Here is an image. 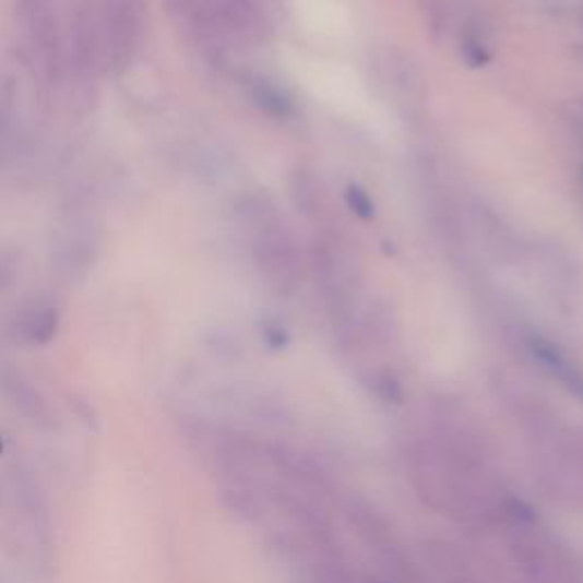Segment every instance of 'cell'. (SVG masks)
Instances as JSON below:
<instances>
[{"label": "cell", "instance_id": "8", "mask_svg": "<svg viewBox=\"0 0 583 583\" xmlns=\"http://www.w3.org/2000/svg\"><path fill=\"white\" fill-rule=\"evenodd\" d=\"M379 69L385 83L402 92L406 98L424 100L427 98V81H424L417 64L400 48H383L379 52Z\"/></svg>", "mask_w": 583, "mask_h": 583}, {"label": "cell", "instance_id": "16", "mask_svg": "<svg viewBox=\"0 0 583 583\" xmlns=\"http://www.w3.org/2000/svg\"><path fill=\"white\" fill-rule=\"evenodd\" d=\"M424 19H427V25L431 28L433 35H440L447 28V10L442 0H417Z\"/></svg>", "mask_w": 583, "mask_h": 583}, {"label": "cell", "instance_id": "4", "mask_svg": "<svg viewBox=\"0 0 583 583\" xmlns=\"http://www.w3.org/2000/svg\"><path fill=\"white\" fill-rule=\"evenodd\" d=\"M253 258L260 274L270 281L278 291H295L301 281V258L295 240H291L285 226L270 224L260 228Z\"/></svg>", "mask_w": 583, "mask_h": 583}, {"label": "cell", "instance_id": "11", "mask_svg": "<svg viewBox=\"0 0 583 583\" xmlns=\"http://www.w3.org/2000/svg\"><path fill=\"white\" fill-rule=\"evenodd\" d=\"M289 201L301 215H314L317 207L322 205V185L314 174L306 167H297L289 174Z\"/></svg>", "mask_w": 583, "mask_h": 583}, {"label": "cell", "instance_id": "7", "mask_svg": "<svg viewBox=\"0 0 583 583\" xmlns=\"http://www.w3.org/2000/svg\"><path fill=\"white\" fill-rule=\"evenodd\" d=\"M222 35L260 39L264 35V19L255 0H207Z\"/></svg>", "mask_w": 583, "mask_h": 583}, {"label": "cell", "instance_id": "1", "mask_svg": "<svg viewBox=\"0 0 583 583\" xmlns=\"http://www.w3.org/2000/svg\"><path fill=\"white\" fill-rule=\"evenodd\" d=\"M402 459L424 507L467 528H501L517 501L503 488L479 431L449 404L436 411L427 431L406 440Z\"/></svg>", "mask_w": 583, "mask_h": 583}, {"label": "cell", "instance_id": "14", "mask_svg": "<svg viewBox=\"0 0 583 583\" xmlns=\"http://www.w3.org/2000/svg\"><path fill=\"white\" fill-rule=\"evenodd\" d=\"M461 56L469 67H486L490 62V50L484 35L476 31H467L461 44Z\"/></svg>", "mask_w": 583, "mask_h": 583}, {"label": "cell", "instance_id": "17", "mask_svg": "<svg viewBox=\"0 0 583 583\" xmlns=\"http://www.w3.org/2000/svg\"><path fill=\"white\" fill-rule=\"evenodd\" d=\"M549 14L570 21L583 31V0H559V3H554Z\"/></svg>", "mask_w": 583, "mask_h": 583}, {"label": "cell", "instance_id": "2", "mask_svg": "<svg viewBox=\"0 0 583 583\" xmlns=\"http://www.w3.org/2000/svg\"><path fill=\"white\" fill-rule=\"evenodd\" d=\"M495 388L520 427L543 484L554 495L583 503V429L509 379L499 377Z\"/></svg>", "mask_w": 583, "mask_h": 583}, {"label": "cell", "instance_id": "3", "mask_svg": "<svg viewBox=\"0 0 583 583\" xmlns=\"http://www.w3.org/2000/svg\"><path fill=\"white\" fill-rule=\"evenodd\" d=\"M522 583H583L574 554L517 499L501 524Z\"/></svg>", "mask_w": 583, "mask_h": 583}, {"label": "cell", "instance_id": "10", "mask_svg": "<svg viewBox=\"0 0 583 583\" xmlns=\"http://www.w3.org/2000/svg\"><path fill=\"white\" fill-rule=\"evenodd\" d=\"M3 390H5V396L10 400V404L21 415H25L35 424H50L52 415H50L46 400L28 381L21 379L19 374H8V377H3Z\"/></svg>", "mask_w": 583, "mask_h": 583}, {"label": "cell", "instance_id": "13", "mask_svg": "<svg viewBox=\"0 0 583 583\" xmlns=\"http://www.w3.org/2000/svg\"><path fill=\"white\" fill-rule=\"evenodd\" d=\"M19 333L31 344H46L58 333V312L50 306H37L21 320Z\"/></svg>", "mask_w": 583, "mask_h": 583}, {"label": "cell", "instance_id": "9", "mask_svg": "<svg viewBox=\"0 0 583 583\" xmlns=\"http://www.w3.org/2000/svg\"><path fill=\"white\" fill-rule=\"evenodd\" d=\"M476 226H479L481 240L488 249V253L503 264H513L522 258V245L517 240V235L511 230L507 222H501L499 215L486 205H479L474 210Z\"/></svg>", "mask_w": 583, "mask_h": 583}, {"label": "cell", "instance_id": "15", "mask_svg": "<svg viewBox=\"0 0 583 583\" xmlns=\"http://www.w3.org/2000/svg\"><path fill=\"white\" fill-rule=\"evenodd\" d=\"M344 199H347V205L354 210V215H358L360 219H374L377 215V207L374 201L369 199V194L360 188V185H349L347 190H344Z\"/></svg>", "mask_w": 583, "mask_h": 583}, {"label": "cell", "instance_id": "18", "mask_svg": "<svg viewBox=\"0 0 583 583\" xmlns=\"http://www.w3.org/2000/svg\"><path fill=\"white\" fill-rule=\"evenodd\" d=\"M264 337H267V340L274 344V347H281V344H285V340H287L283 326L276 324V322H267V324H264Z\"/></svg>", "mask_w": 583, "mask_h": 583}, {"label": "cell", "instance_id": "12", "mask_svg": "<svg viewBox=\"0 0 583 583\" xmlns=\"http://www.w3.org/2000/svg\"><path fill=\"white\" fill-rule=\"evenodd\" d=\"M251 98L258 108L274 119H287L295 112V103L291 98L267 78H255L251 81Z\"/></svg>", "mask_w": 583, "mask_h": 583}, {"label": "cell", "instance_id": "6", "mask_svg": "<svg viewBox=\"0 0 583 583\" xmlns=\"http://www.w3.org/2000/svg\"><path fill=\"white\" fill-rule=\"evenodd\" d=\"M536 255L554 299L559 304H574L581 291V270L572 253L559 242L545 240L536 245Z\"/></svg>", "mask_w": 583, "mask_h": 583}, {"label": "cell", "instance_id": "5", "mask_svg": "<svg viewBox=\"0 0 583 583\" xmlns=\"http://www.w3.org/2000/svg\"><path fill=\"white\" fill-rule=\"evenodd\" d=\"M509 340L515 344L517 352L524 354L526 360H532L543 372L559 381L570 394L583 400V367L563 352L561 344L524 326L513 329Z\"/></svg>", "mask_w": 583, "mask_h": 583}]
</instances>
